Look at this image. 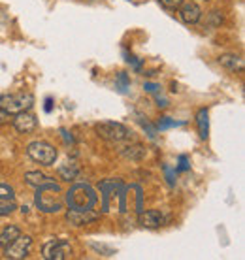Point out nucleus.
<instances>
[{
  "mask_svg": "<svg viewBox=\"0 0 245 260\" xmlns=\"http://www.w3.org/2000/svg\"><path fill=\"white\" fill-rule=\"evenodd\" d=\"M66 202L70 209H79V211H87V209H93L97 206V194L90 185H85V183H78L74 185L68 192H66Z\"/></svg>",
  "mask_w": 245,
  "mask_h": 260,
  "instance_id": "f257e3e1",
  "label": "nucleus"
},
{
  "mask_svg": "<svg viewBox=\"0 0 245 260\" xmlns=\"http://www.w3.org/2000/svg\"><path fill=\"white\" fill-rule=\"evenodd\" d=\"M97 134L102 140L110 143H122L132 140V130L127 128L121 123H113V121H104L97 124Z\"/></svg>",
  "mask_w": 245,
  "mask_h": 260,
  "instance_id": "f03ea898",
  "label": "nucleus"
},
{
  "mask_svg": "<svg viewBox=\"0 0 245 260\" xmlns=\"http://www.w3.org/2000/svg\"><path fill=\"white\" fill-rule=\"evenodd\" d=\"M58 194H60V185L36 189V206L44 213H57L63 209V200L58 198Z\"/></svg>",
  "mask_w": 245,
  "mask_h": 260,
  "instance_id": "7ed1b4c3",
  "label": "nucleus"
},
{
  "mask_svg": "<svg viewBox=\"0 0 245 260\" xmlns=\"http://www.w3.org/2000/svg\"><path fill=\"white\" fill-rule=\"evenodd\" d=\"M26 155L30 156L34 162L42 164V166H53L55 160H57L58 153L49 142H42V140H38V142L28 143Z\"/></svg>",
  "mask_w": 245,
  "mask_h": 260,
  "instance_id": "20e7f679",
  "label": "nucleus"
},
{
  "mask_svg": "<svg viewBox=\"0 0 245 260\" xmlns=\"http://www.w3.org/2000/svg\"><path fill=\"white\" fill-rule=\"evenodd\" d=\"M34 106V96L30 92H19V94H2L0 96V108L8 111L10 115L28 111Z\"/></svg>",
  "mask_w": 245,
  "mask_h": 260,
  "instance_id": "39448f33",
  "label": "nucleus"
},
{
  "mask_svg": "<svg viewBox=\"0 0 245 260\" xmlns=\"http://www.w3.org/2000/svg\"><path fill=\"white\" fill-rule=\"evenodd\" d=\"M30 249H33V238H30V236L19 234L6 249H4V254H6V258H10V260H23L30 254Z\"/></svg>",
  "mask_w": 245,
  "mask_h": 260,
  "instance_id": "423d86ee",
  "label": "nucleus"
},
{
  "mask_svg": "<svg viewBox=\"0 0 245 260\" xmlns=\"http://www.w3.org/2000/svg\"><path fill=\"white\" fill-rule=\"evenodd\" d=\"M42 251H44V258L47 260H65L72 256V247L66 240H49Z\"/></svg>",
  "mask_w": 245,
  "mask_h": 260,
  "instance_id": "0eeeda50",
  "label": "nucleus"
},
{
  "mask_svg": "<svg viewBox=\"0 0 245 260\" xmlns=\"http://www.w3.org/2000/svg\"><path fill=\"white\" fill-rule=\"evenodd\" d=\"M12 124L19 134H30L38 126V119L28 111H21V113H15V117L12 119Z\"/></svg>",
  "mask_w": 245,
  "mask_h": 260,
  "instance_id": "6e6552de",
  "label": "nucleus"
},
{
  "mask_svg": "<svg viewBox=\"0 0 245 260\" xmlns=\"http://www.w3.org/2000/svg\"><path fill=\"white\" fill-rule=\"evenodd\" d=\"M179 17L185 25H196L202 19V8L196 2H181L179 4Z\"/></svg>",
  "mask_w": 245,
  "mask_h": 260,
  "instance_id": "1a4fd4ad",
  "label": "nucleus"
},
{
  "mask_svg": "<svg viewBox=\"0 0 245 260\" xmlns=\"http://www.w3.org/2000/svg\"><path fill=\"white\" fill-rule=\"evenodd\" d=\"M15 208H17V200H15L13 189L6 183H0V217L10 215Z\"/></svg>",
  "mask_w": 245,
  "mask_h": 260,
  "instance_id": "9d476101",
  "label": "nucleus"
},
{
  "mask_svg": "<svg viewBox=\"0 0 245 260\" xmlns=\"http://www.w3.org/2000/svg\"><path fill=\"white\" fill-rule=\"evenodd\" d=\"M100 217V213L97 211H93V209H87V211H79V209H68V213H66V219L70 224L74 226H85V224H90V222H95Z\"/></svg>",
  "mask_w": 245,
  "mask_h": 260,
  "instance_id": "9b49d317",
  "label": "nucleus"
},
{
  "mask_svg": "<svg viewBox=\"0 0 245 260\" xmlns=\"http://www.w3.org/2000/svg\"><path fill=\"white\" fill-rule=\"evenodd\" d=\"M138 224L143 228H151V230L161 228L162 224H164V215H162L161 211H157V209L143 211V213H140V217H138Z\"/></svg>",
  "mask_w": 245,
  "mask_h": 260,
  "instance_id": "f8f14e48",
  "label": "nucleus"
},
{
  "mask_svg": "<svg viewBox=\"0 0 245 260\" xmlns=\"http://www.w3.org/2000/svg\"><path fill=\"white\" fill-rule=\"evenodd\" d=\"M25 181H26V185H30L34 189H45V187H55V185H58L55 179L47 177L45 174H42V172H26Z\"/></svg>",
  "mask_w": 245,
  "mask_h": 260,
  "instance_id": "ddd939ff",
  "label": "nucleus"
},
{
  "mask_svg": "<svg viewBox=\"0 0 245 260\" xmlns=\"http://www.w3.org/2000/svg\"><path fill=\"white\" fill-rule=\"evenodd\" d=\"M219 64L223 68H226L228 72H243V59L236 55V53H225V55H221L219 57Z\"/></svg>",
  "mask_w": 245,
  "mask_h": 260,
  "instance_id": "4468645a",
  "label": "nucleus"
},
{
  "mask_svg": "<svg viewBox=\"0 0 245 260\" xmlns=\"http://www.w3.org/2000/svg\"><path fill=\"white\" fill-rule=\"evenodd\" d=\"M119 155H121L122 158H127V160H134V162H140V160H143V158H145L147 151H145V147H143L142 143H132V145H127V147H122V149L119 151Z\"/></svg>",
  "mask_w": 245,
  "mask_h": 260,
  "instance_id": "2eb2a0df",
  "label": "nucleus"
},
{
  "mask_svg": "<svg viewBox=\"0 0 245 260\" xmlns=\"http://www.w3.org/2000/svg\"><path fill=\"white\" fill-rule=\"evenodd\" d=\"M19 234H21V230L17 226H13V224H12V226H6L2 232H0V247L6 249L8 245H10V243H12V241L15 240Z\"/></svg>",
  "mask_w": 245,
  "mask_h": 260,
  "instance_id": "dca6fc26",
  "label": "nucleus"
},
{
  "mask_svg": "<svg viewBox=\"0 0 245 260\" xmlns=\"http://www.w3.org/2000/svg\"><path fill=\"white\" fill-rule=\"evenodd\" d=\"M58 176L63 177L65 181H74V179L79 176V166L74 162L66 164V166H60V168H58Z\"/></svg>",
  "mask_w": 245,
  "mask_h": 260,
  "instance_id": "f3484780",
  "label": "nucleus"
},
{
  "mask_svg": "<svg viewBox=\"0 0 245 260\" xmlns=\"http://www.w3.org/2000/svg\"><path fill=\"white\" fill-rule=\"evenodd\" d=\"M196 123H198V132H200V138H202V140H207V136H209V121H207V110H200V111H198Z\"/></svg>",
  "mask_w": 245,
  "mask_h": 260,
  "instance_id": "a211bd4d",
  "label": "nucleus"
},
{
  "mask_svg": "<svg viewBox=\"0 0 245 260\" xmlns=\"http://www.w3.org/2000/svg\"><path fill=\"white\" fill-rule=\"evenodd\" d=\"M162 6L168 8V10H175V8H179V4L183 0H159Z\"/></svg>",
  "mask_w": 245,
  "mask_h": 260,
  "instance_id": "6ab92c4d",
  "label": "nucleus"
},
{
  "mask_svg": "<svg viewBox=\"0 0 245 260\" xmlns=\"http://www.w3.org/2000/svg\"><path fill=\"white\" fill-rule=\"evenodd\" d=\"M10 119H12V115H10L8 111H4V110H2V108H0V124L10 123Z\"/></svg>",
  "mask_w": 245,
  "mask_h": 260,
  "instance_id": "aec40b11",
  "label": "nucleus"
},
{
  "mask_svg": "<svg viewBox=\"0 0 245 260\" xmlns=\"http://www.w3.org/2000/svg\"><path fill=\"white\" fill-rule=\"evenodd\" d=\"M174 124H179V123H174V121H168V117H162L161 123H159V128H166V126H174Z\"/></svg>",
  "mask_w": 245,
  "mask_h": 260,
  "instance_id": "412c9836",
  "label": "nucleus"
},
{
  "mask_svg": "<svg viewBox=\"0 0 245 260\" xmlns=\"http://www.w3.org/2000/svg\"><path fill=\"white\" fill-rule=\"evenodd\" d=\"M157 89H159V85H155V83H145V91H149V92H155Z\"/></svg>",
  "mask_w": 245,
  "mask_h": 260,
  "instance_id": "4be33fe9",
  "label": "nucleus"
},
{
  "mask_svg": "<svg viewBox=\"0 0 245 260\" xmlns=\"http://www.w3.org/2000/svg\"><path fill=\"white\" fill-rule=\"evenodd\" d=\"M179 160H181V166H179V170H187V168H189V166H187V158H185V156H181Z\"/></svg>",
  "mask_w": 245,
  "mask_h": 260,
  "instance_id": "5701e85b",
  "label": "nucleus"
}]
</instances>
